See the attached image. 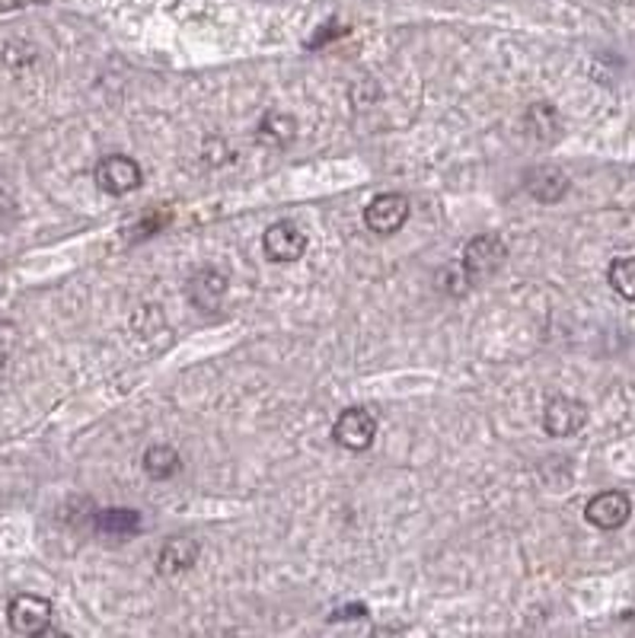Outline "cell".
Segmentation results:
<instances>
[{
  "label": "cell",
  "instance_id": "7",
  "mask_svg": "<svg viewBox=\"0 0 635 638\" xmlns=\"http://www.w3.org/2000/svg\"><path fill=\"white\" fill-rule=\"evenodd\" d=\"M332 437L345 450H368L377 437V419L368 409H345L332 425Z\"/></svg>",
  "mask_w": 635,
  "mask_h": 638
},
{
  "label": "cell",
  "instance_id": "16",
  "mask_svg": "<svg viewBox=\"0 0 635 638\" xmlns=\"http://www.w3.org/2000/svg\"><path fill=\"white\" fill-rule=\"evenodd\" d=\"M3 368H7V345L0 342V371H3Z\"/></svg>",
  "mask_w": 635,
  "mask_h": 638
},
{
  "label": "cell",
  "instance_id": "12",
  "mask_svg": "<svg viewBox=\"0 0 635 638\" xmlns=\"http://www.w3.org/2000/svg\"><path fill=\"white\" fill-rule=\"evenodd\" d=\"M294 135H297V122L291 115H284V112H271V115H265L263 122H259V141L263 144L284 148V144L294 141Z\"/></svg>",
  "mask_w": 635,
  "mask_h": 638
},
{
  "label": "cell",
  "instance_id": "13",
  "mask_svg": "<svg viewBox=\"0 0 635 638\" xmlns=\"http://www.w3.org/2000/svg\"><path fill=\"white\" fill-rule=\"evenodd\" d=\"M97 527L109 536H131L141 531V514L131 508H109V511H100Z\"/></svg>",
  "mask_w": 635,
  "mask_h": 638
},
{
  "label": "cell",
  "instance_id": "10",
  "mask_svg": "<svg viewBox=\"0 0 635 638\" xmlns=\"http://www.w3.org/2000/svg\"><path fill=\"white\" fill-rule=\"evenodd\" d=\"M528 192L539 202H559L569 192V176L556 166H539L528 173Z\"/></svg>",
  "mask_w": 635,
  "mask_h": 638
},
{
  "label": "cell",
  "instance_id": "6",
  "mask_svg": "<svg viewBox=\"0 0 635 638\" xmlns=\"http://www.w3.org/2000/svg\"><path fill=\"white\" fill-rule=\"evenodd\" d=\"M406 220H409V199L399 195V192H383V195H377L371 205L365 208L368 230L380 233V237L396 233Z\"/></svg>",
  "mask_w": 635,
  "mask_h": 638
},
{
  "label": "cell",
  "instance_id": "2",
  "mask_svg": "<svg viewBox=\"0 0 635 638\" xmlns=\"http://www.w3.org/2000/svg\"><path fill=\"white\" fill-rule=\"evenodd\" d=\"M7 620L16 636H42L52 623V603L36 594H20V597H13V603L7 610Z\"/></svg>",
  "mask_w": 635,
  "mask_h": 638
},
{
  "label": "cell",
  "instance_id": "11",
  "mask_svg": "<svg viewBox=\"0 0 635 638\" xmlns=\"http://www.w3.org/2000/svg\"><path fill=\"white\" fill-rule=\"evenodd\" d=\"M224 291H227V278H224L220 271H212V268L199 271V275L189 281V297H192V304L202 307V310H214L217 301L224 297Z\"/></svg>",
  "mask_w": 635,
  "mask_h": 638
},
{
  "label": "cell",
  "instance_id": "17",
  "mask_svg": "<svg viewBox=\"0 0 635 638\" xmlns=\"http://www.w3.org/2000/svg\"><path fill=\"white\" fill-rule=\"evenodd\" d=\"M3 205H7V202H3V199H0V224H3V220H7V208H3Z\"/></svg>",
  "mask_w": 635,
  "mask_h": 638
},
{
  "label": "cell",
  "instance_id": "3",
  "mask_svg": "<svg viewBox=\"0 0 635 638\" xmlns=\"http://www.w3.org/2000/svg\"><path fill=\"white\" fill-rule=\"evenodd\" d=\"M93 179L97 186L106 192V195H128L141 186L144 173L141 166L131 157H122V154H112V157H103L93 169Z\"/></svg>",
  "mask_w": 635,
  "mask_h": 638
},
{
  "label": "cell",
  "instance_id": "1",
  "mask_svg": "<svg viewBox=\"0 0 635 638\" xmlns=\"http://www.w3.org/2000/svg\"><path fill=\"white\" fill-rule=\"evenodd\" d=\"M505 256H508V250H505L501 237L482 233L477 240H470L467 250H463V278H467L470 284H479V281L492 278V275L501 268Z\"/></svg>",
  "mask_w": 635,
  "mask_h": 638
},
{
  "label": "cell",
  "instance_id": "14",
  "mask_svg": "<svg viewBox=\"0 0 635 638\" xmlns=\"http://www.w3.org/2000/svg\"><path fill=\"white\" fill-rule=\"evenodd\" d=\"M144 473L151 478H169L179 473V454L166 444H157L144 454Z\"/></svg>",
  "mask_w": 635,
  "mask_h": 638
},
{
  "label": "cell",
  "instance_id": "4",
  "mask_svg": "<svg viewBox=\"0 0 635 638\" xmlns=\"http://www.w3.org/2000/svg\"><path fill=\"white\" fill-rule=\"evenodd\" d=\"M263 250L271 263H297L307 253V233L294 220H278L265 230Z\"/></svg>",
  "mask_w": 635,
  "mask_h": 638
},
{
  "label": "cell",
  "instance_id": "9",
  "mask_svg": "<svg viewBox=\"0 0 635 638\" xmlns=\"http://www.w3.org/2000/svg\"><path fill=\"white\" fill-rule=\"evenodd\" d=\"M199 562V543L189 536H176L160 549V572L163 575H182Z\"/></svg>",
  "mask_w": 635,
  "mask_h": 638
},
{
  "label": "cell",
  "instance_id": "8",
  "mask_svg": "<svg viewBox=\"0 0 635 638\" xmlns=\"http://www.w3.org/2000/svg\"><path fill=\"white\" fill-rule=\"evenodd\" d=\"M584 422H587V409H584V403L572 399V396H556L543 409V428L553 437H572L582 431Z\"/></svg>",
  "mask_w": 635,
  "mask_h": 638
},
{
  "label": "cell",
  "instance_id": "5",
  "mask_svg": "<svg viewBox=\"0 0 635 638\" xmlns=\"http://www.w3.org/2000/svg\"><path fill=\"white\" fill-rule=\"evenodd\" d=\"M633 514V501L623 492H600L587 501L584 518L587 524H594L597 531H620Z\"/></svg>",
  "mask_w": 635,
  "mask_h": 638
},
{
  "label": "cell",
  "instance_id": "15",
  "mask_svg": "<svg viewBox=\"0 0 635 638\" xmlns=\"http://www.w3.org/2000/svg\"><path fill=\"white\" fill-rule=\"evenodd\" d=\"M610 288L623 297V301H635V256H620L610 263L607 271Z\"/></svg>",
  "mask_w": 635,
  "mask_h": 638
}]
</instances>
